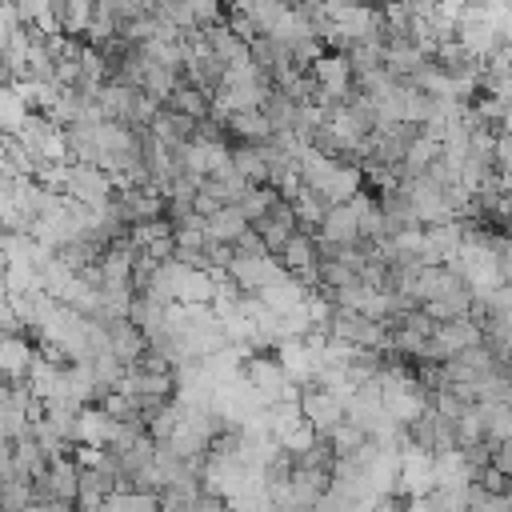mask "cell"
<instances>
[{"instance_id": "obj_1", "label": "cell", "mask_w": 512, "mask_h": 512, "mask_svg": "<svg viewBox=\"0 0 512 512\" xmlns=\"http://www.w3.org/2000/svg\"><path fill=\"white\" fill-rule=\"evenodd\" d=\"M28 512H68L64 504H36V508H28Z\"/></svg>"}]
</instances>
